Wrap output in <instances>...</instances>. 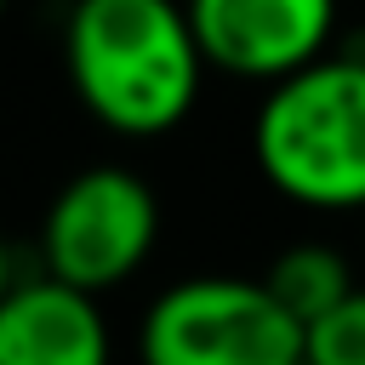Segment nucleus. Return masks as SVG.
<instances>
[{"label": "nucleus", "mask_w": 365, "mask_h": 365, "mask_svg": "<svg viewBox=\"0 0 365 365\" xmlns=\"http://www.w3.org/2000/svg\"><path fill=\"white\" fill-rule=\"evenodd\" d=\"M63 68L80 108L120 137H165L200 103L205 51L182 0H74Z\"/></svg>", "instance_id": "1"}, {"label": "nucleus", "mask_w": 365, "mask_h": 365, "mask_svg": "<svg viewBox=\"0 0 365 365\" xmlns=\"http://www.w3.org/2000/svg\"><path fill=\"white\" fill-rule=\"evenodd\" d=\"M251 160L308 211H365V51H325L274 80L251 120Z\"/></svg>", "instance_id": "2"}, {"label": "nucleus", "mask_w": 365, "mask_h": 365, "mask_svg": "<svg viewBox=\"0 0 365 365\" xmlns=\"http://www.w3.org/2000/svg\"><path fill=\"white\" fill-rule=\"evenodd\" d=\"M137 354L143 365H308V325L268 279L194 274L148 302Z\"/></svg>", "instance_id": "3"}, {"label": "nucleus", "mask_w": 365, "mask_h": 365, "mask_svg": "<svg viewBox=\"0 0 365 365\" xmlns=\"http://www.w3.org/2000/svg\"><path fill=\"white\" fill-rule=\"evenodd\" d=\"M154 240H160L154 188L125 165H86L46 205L40 268L103 297L148 262Z\"/></svg>", "instance_id": "4"}, {"label": "nucleus", "mask_w": 365, "mask_h": 365, "mask_svg": "<svg viewBox=\"0 0 365 365\" xmlns=\"http://www.w3.org/2000/svg\"><path fill=\"white\" fill-rule=\"evenodd\" d=\"M211 68L234 80H285L336 40V0H182Z\"/></svg>", "instance_id": "5"}, {"label": "nucleus", "mask_w": 365, "mask_h": 365, "mask_svg": "<svg viewBox=\"0 0 365 365\" xmlns=\"http://www.w3.org/2000/svg\"><path fill=\"white\" fill-rule=\"evenodd\" d=\"M0 365H114L97 291L57 274H11L0 297Z\"/></svg>", "instance_id": "6"}, {"label": "nucleus", "mask_w": 365, "mask_h": 365, "mask_svg": "<svg viewBox=\"0 0 365 365\" xmlns=\"http://www.w3.org/2000/svg\"><path fill=\"white\" fill-rule=\"evenodd\" d=\"M262 279L274 285V297H279L302 325H314L319 314H331V308L354 291L348 257H342L336 245H319V240L285 245V251L268 262V274H262Z\"/></svg>", "instance_id": "7"}, {"label": "nucleus", "mask_w": 365, "mask_h": 365, "mask_svg": "<svg viewBox=\"0 0 365 365\" xmlns=\"http://www.w3.org/2000/svg\"><path fill=\"white\" fill-rule=\"evenodd\" d=\"M308 365H365V291L359 285L308 325Z\"/></svg>", "instance_id": "8"}]
</instances>
